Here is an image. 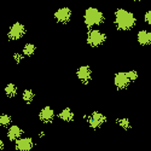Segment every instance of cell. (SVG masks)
<instances>
[{
  "label": "cell",
  "mask_w": 151,
  "mask_h": 151,
  "mask_svg": "<svg viewBox=\"0 0 151 151\" xmlns=\"http://www.w3.org/2000/svg\"><path fill=\"white\" fill-rule=\"evenodd\" d=\"M108 36L104 32H102L100 29L97 28H91L87 32L86 35V42L88 46L93 47V48H98L100 46H103V44L106 41Z\"/></svg>",
  "instance_id": "3957f363"
},
{
  "label": "cell",
  "mask_w": 151,
  "mask_h": 151,
  "mask_svg": "<svg viewBox=\"0 0 151 151\" xmlns=\"http://www.w3.org/2000/svg\"><path fill=\"white\" fill-rule=\"evenodd\" d=\"M76 78L82 85H88L92 81V69L90 65H81L76 69Z\"/></svg>",
  "instance_id": "ba28073f"
},
{
  "label": "cell",
  "mask_w": 151,
  "mask_h": 151,
  "mask_svg": "<svg viewBox=\"0 0 151 151\" xmlns=\"http://www.w3.org/2000/svg\"><path fill=\"white\" fill-rule=\"evenodd\" d=\"M35 143L32 137H21L15 142V149L17 151H30L34 147Z\"/></svg>",
  "instance_id": "9c48e42d"
},
{
  "label": "cell",
  "mask_w": 151,
  "mask_h": 151,
  "mask_svg": "<svg viewBox=\"0 0 151 151\" xmlns=\"http://www.w3.org/2000/svg\"><path fill=\"white\" fill-rule=\"evenodd\" d=\"M57 116H58L59 120L64 121V122H73V121H74V117H75L74 111H73L70 108H64V109H62Z\"/></svg>",
  "instance_id": "4fadbf2b"
},
{
  "label": "cell",
  "mask_w": 151,
  "mask_h": 151,
  "mask_svg": "<svg viewBox=\"0 0 151 151\" xmlns=\"http://www.w3.org/2000/svg\"><path fill=\"white\" fill-rule=\"evenodd\" d=\"M73 17V11L68 6L59 7L55 11V19L60 24H68Z\"/></svg>",
  "instance_id": "8992f818"
},
{
  "label": "cell",
  "mask_w": 151,
  "mask_h": 151,
  "mask_svg": "<svg viewBox=\"0 0 151 151\" xmlns=\"http://www.w3.org/2000/svg\"><path fill=\"white\" fill-rule=\"evenodd\" d=\"M127 75H128V79L131 80V82H135L139 79V74H138L137 70H129V71H127Z\"/></svg>",
  "instance_id": "d6986e66"
},
{
  "label": "cell",
  "mask_w": 151,
  "mask_h": 151,
  "mask_svg": "<svg viewBox=\"0 0 151 151\" xmlns=\"http://www.w3.org/2000/svg\"><path fill=\"white\" fill-rule=\"evenodd\" d=\"M131 1H132V3H139L140 0H131Z\"/></svg>",
  "instance_id": "d4e9b609"
},
{
  "label": "cell",
  "mask_w": 151,
  "mask_h": 151,
  "mask_svg": "<svg viewBox=\"0 0 151 151\" xmlns=\"http://www.w3.org/2000/svg\"><path fill=\"white\" fill-rule=\"evenodd\" d=\"M131 80L128 79L127 71H119L114 75V86L117 90L123 91L126 88H128V86L131 85Z\"/></svg>",
  "instance_id": "52a82bcc"
},
{
  "label": "cell",
  "mask_w": 151,
  "mask_h": 151,
  "mask_svg": "<svg viewBox=\"0 0 151 151\" xmlns=\"http://www.w3.org/2000/svg\"><path fill=\"white\" fill-rule=\"evenodd\" d=\"M144 22L149 26H151V10H147L144 14Z\"/></svg>",
  "instance_id": "44dd1931"
},
{
  "label": "cell",
  "mask_w": 151,
  "mask_h": 151,
  "mask_svg": "<svg viewBox=\"0 0 151 151\" xmlns=\"http://www.w3.org/2000/svg\"><path fill=\"white\" fill-rule=\"evenodd\" d=\"M12 124V117L9 114H1L0 115V127L7 128L9 126Z\"/></svg>",
  "instance_id": "ac0fdd59"
},
{
  "label": "cell",
  "mask_w": 151,
  "mask_h": 151,
  "mask_svg": "<svg viewBox=\"0 0 151 151\" xmlns=\"http://www.w3.org/2000/svg\"><path fill=\"white\" fill-rule=\"evenodd\" d=\"M36 52V46L33 42H27L22 48V53L24 55V57H32L34 56Z\"/></svg>",
  "instance_id": "9a60e30c"
},
{
  "label": "cell",
  "mask_w": 151,
  "mask_h": 151,
  "mask_svg": "<svg viewBox=\"0 0 151 151\" xmlns=\"http://www.w3.org/2000/svg\"><path fill=\"white\" fill-rule=\"evenodd\" d=\"M116 123L123 131H129L132 128V123L128 117H119V119H116Z\"/></svg>",
  "instance_id": "e0dca14e"
},
{
  "label": "cell",
  "mask_w": 151,
  "mask_h": 151,
  "mask_svg": "<svg viewBox=\"0 0 151 151\" xmlns=\"http://www.w3.org/2000/svg\"><path fill=\"white\" fill-rule=\"evenodd\" d=\"M149 37H150V45H151V29L149 30Z\"/></svg>",
  "instance_id": "cb8c5ba5"
},
{
  "label": "cell",
  "mask_w": 151,
  "mask_h": 151,
  "mask_svg": "<svg viewBox=\"0 0 151 151\" xmlns=\"http://www.w3.org/2000/svg\"><path fill=\"white\" fill-rule=\"evenodd\" d=\"M3 149H4V140L0 138V151H1Z\"/></svg>",
  "instance_id": "603a6c76"
},
{
  "label": "cell",
  "mask_w": 151,
  "mask_h": 151,
  "mask_svg": "<svg viewBox=\"0 0 151 151\" xmlns=\"http://www.w3.org/2000/svg\"><path fill=\"white\" fill-rule=\"evenodd\" d=\"M137 17L127 9L119 7L114 12V24L119 32H129L137 26Z\"/></svg>",
  "instance_id": "6da1fadb"
},
{
  "label": "cell",
  "mask_w": 151,
  "mask_h": 151,
  "mask_svg": "<svg viewBox=\"0 0 151 151\" xmlns=\"http://www.w3.org/2000/svg\"><path fill=\"white\" fill-rule=\"evenodd\" d=\"M137 42L140 46H150V37H149V30L142 29L137 33Z\"/></svg>",
  "instance_id": "7c38bea8"
},
{
  "label": "cell",
  "mask_w": 151,
  "mask_h": 151,
  "mask_svg": "<svg viewBox=\"0 0 151 151\" xmlns=\"http://www.w3.org/2000/svg\"><path fill=\"white\" fill-rule=\"evenodd\" d=\"M56 119V112L55 110L50 106V105H46L44 106L40 111H39V120L45 123V124H50V123H52Z\"/></svg>",
  "instance_id": "30bf717a"
},
{
  "label": "cell",
  "mask_w": 151,
  "mask_h": 151,
  "mask_svg": "<svg viewBox=\"0 0 151 151\" xmlns=\"http://www.w3.org/2000/svg\"><path fill=\"white\" fill-rule=\"evenodd\" d=\"M35 98V93L33 90L30 88H26L23 92H22V100L26 104H32L33 103V100Z\"/></svg>",
  "instance_id": "2e32d148"
},
{
  "label": "cell",
  "mask_w": 151,
  "mask_h": 151,
  "mask_svg": "<svg viewBox=\"0 0 151 151\" xmlns=\"http://www.w3.org/2000/svg\"><path fill=\"white\" fill-rule=\"evenodd\" d=\"M45 134H46V133H45V131H40L39 133H37V137H39L40 139H41V138H44V137H45Z\"/></svg>",
  "instance_id": "7402d4cb"
},
{
  "label": "cell",
  "mask_w": 151,
  "mask_h": 151,
  "mask_svg": "<svg viewBox=\"0 0 151 151\" xmlns=\"http://www.w3.org/2000/svg\"><path fill=\"white\" fill-rule=\"evenodd\" d=\"M86 121H87V123H88L90 128L99 129L106 122V116L100 111H93V112H91L90 115H87Z\"/></svg>",
  "instance_id": "5b68a950"
},
{
  "label": "cell",
  "mask_w": 151,
  "mask_h": 151,
  "mask_svg": "<svg viewBox=\"0 0 151 151\" xmlns=\"http://www.w3.org/2000/svg\"><path fill=\"white\" fill-rule=\"evenodd\" d=\"M12 58H14V60L17 63V64H19V63L23 62V59H24V55L21 52H15L12 55Z\"/></svg>",
  "instance_id": "ffe728a7"
},
{
  "label": "cell",
  "mask_w": 151,
  "mask_h": 151,
  "mask_svg": "<svg viewBox=\"0 0 151 151\" xmlns=\"http://www.w3.org/2000/svg\"><path fill=\"white\" fill-rule=\"evenodd\" d=\"M26 33H27L26 26H24L23 23H21V22H16L9 28L7 39L10 41H18V40L22 39L24 35H26Z\"/></svg>",
  "instance_id": "277c9868"
},
{
  "label": "cell",
  "mask_w": 151,
  "mask_h": 151,
  "mask_svg": "<svg viewBox=\"0 0 151 151\" xmlns=\"http://www.w3.org/2000/svg\"><path fill=\"white\" fill-rule=\"evenodd\" d=\"M105 22V16L99 9L94 6L87 7L83 12V23L85 26L91 29V28H97Z\"/></svg>",
  "instance_id": "7a4b0ae2"
},
{
  "label": "cell",
  "mask_w": 151,
  "mask_h": 151,
  "mask_svg": "<svg viewBox=\"0 0 151 151\" xmlns=\"http://www.w3.org/2000/svg\"><path fill=\"white\" fill-rule=\"evenodd\" d=\"M4 91H5V94H6L9 98H14V97H16V96L18 94V87H17V85H15L14 82H10V83H7V85L5 86Z\"/></svg>",
  "instance_id": "5bb4252c"
},
{
  "label": "cell",
  "mask_w": 151,
  "mask_h": 151,
  "mask_svg": "<svg viewBox=\"0 0 151 151\" xmlns=\"http://www.w3.org/2000/svg\"><path fill=\"white\" fill-rule=\"evenodd\" d=\"M24 131L19 127V126L17 124H11L7 127V131H6V137L7 139L10 142H16L17 139H19V138L23 135Z\"/></svg>",
  "instance_id": "8fae6325"
}]
</instances>
